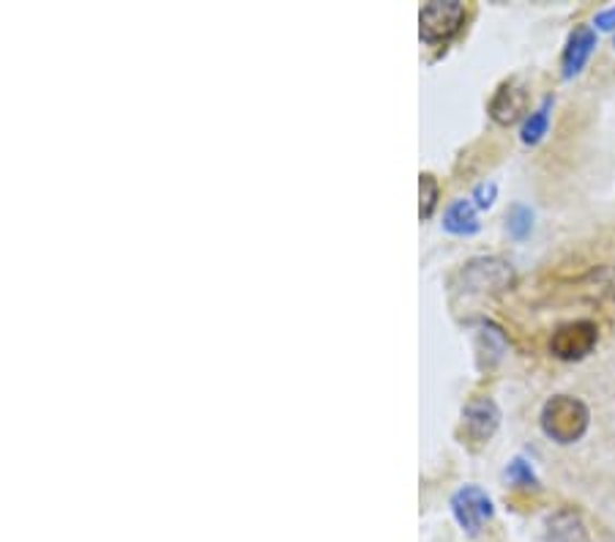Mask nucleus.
Here are the masks:
<instances>
[{"label":"nucleus","instance_id":"nucleus-9","mask_svg":"<svg viewBox=\"0 0 615 542\" xmlns=\"http://www.w3.org/2000/svg\"><path fill=\"white\" fill-rule=\"evenodd\" d=\"M547 542H591L580 512L575 509H558L547 520Z\"/></svg>","mask_w":615,"mask_h":542},{"label":"nucleus","instance_id":"nucleus-7","mask_svg":"<svg viewBox=\"0 0 615 542\" xmlns=\"http://www.w3.org/2000/svg\"><path fill=\"white\" fill-rule=\"evenodd\" d=\"M528 105H531V94H528L525 85L520 80H506L489 99V118L498 127H511L525 116Z\"/></svg>","mask_w":615,"mask_h":542},{"label":"nucleus","instance_id":"nucleus-11","mask_svg":"<svg viewBox=\"0 0 615 542\" xmlns=\"http://www.w3.org/2000/svg\"><path fill=\"white\" fill-rule=\"evenodd\" d=\"M476 203L471 200H454L443 214V231L454 233V236H473L478 231Z\"/></svg>","mask_w":615,"mask_h":542},{"label":"nucleus","instance_id":"nucleus-4","mask_svg":"<svg viewBox=\"0 0 615 542\" xmlns=\"http://www.w3.org/2000/svg\"><path fill=\"white\" fill-rule=\"evenodd\" d=\"M599 343V327L588 318L580 321L560 323L549 338V354L560 362H580L596 349Z\"/></svg>","mask_w":615,"mask_h":542},{"label":"nucleus","instance_id":"nucleus-2","mask_svg":"<svg viewBox=\"0 0 615 542\" xmlns=\"http://www.w3.org/2000/svg\"><path fill=\"white\" fill-rule=\"evenodd\" d=\"M539 425L542 433L549 441L560 444V447H569V444L580 441L588 433L591 425V411L582 403L580 398H571V394H555L547 403L542 405V414H539Z\"/></svg>","mask_w":615,"mask_h":542},{"label":"nucleus","instance_id":"nucleus-15","mask_svg":"<svg viewBox=\"0 0 615 542\" xmlns=\"http://www.w3.org/2000/svg\"><path fill=\"white\" fill-rule=\"evenodd\" d=\"M506 480H509L515 487H522V491H539L536 474H533L531 463H525L522 458H515L509 466H506Z\"/></svg>","mask_w":615,"mask_h":542},{"label":"nucleus","instance_id":"nucleus-8","mask_svg":"<svg viewBox=\"0 0 615 542\" xmlns=\"http://www.w3.org/2000/svg\"><path fill=\"white\" fill-rule=\"evenodd\" d=\"M593 50H596V31L591 25H580V28L571 31L569 39H566L564 56H560V72H564V78H577L586 69Z\"/></svg>","mask_w":615,"mask_h":542},{"label":"nucleus","instance_id":"nucleus-1","mask_svg":"<svg viewBox=\"0 0 615 542\" xmlns=\"http://www.w3.org/2000/svg\"><path fill=\"white\" fill-rule=\"evenodd\" d=\"M515 280L517 274L509 260L489 255V258L468 260L454 278H451L449 288L451 296H468V299L478 296V299H484V296L506 294V291L515 285Z\"/></svg>","mask_w":615,"mask_h":542},{"label":"nucleus","instance_id":"nucleus-17","mask_svg":"<svg viewBox=\"0 0 615 542\" xmlns=\"http://www.w3.org/2000/svg\"><path fill=\"white\" fill-rule=\"evenodd\" d=\"M593 25H596L599 31H613L615 28V9H604V12H599L596 20H593Z\"/></svg>","mask_w":615,"mask_h":542},{"label":"nucleus","instance_id":"nucleus-6","mask_svg":"<svg viewBox=\"0 0 615 542\" xmlns=\"http://www.w3.org/2000/svg\"><path fill=\"white\" fill-rule=\"evenodd\" d=\"M451 512L468 534H478V529L493 518V502L482 487L465 485L451 496Z\"/></svg>","mask_w":615,"mask_h":542},{"label":"nucleus","instance_id":"nucleus-16","mask_svg":"<svg viewBox=\"0 0 615 542\" xmlns=\"http://www.w3.org/2000/svg\"><path fill=\"white\" fill-rule=\"evenodd\" d=\"M495 195H498V184L495 181H484L473 189V198L476 200V209H489L495 203Z\"/></svg>","mask_w":615,"mask_h":542},{"label":"nucleus","instance_id":"nucleus-13","mask_svg":"<svg viewBox=\"0 0 615 542\" xmlns=\"http://www.w3.org/2000/svg\"><path fill=\"white\" fill-rule=\"evenodd\" d=\"M506 231L517 241H525L533 231V211L525 203H515L506 211Z\"/></svg>","mask_w":615,"mask_h":542},{"label":"nucleus","instance_id":"nucleus-14","mask_svg":"<svg viewBox=\"0 0 615 542\" xmlns=\"http://www.w3.org/2000/svg\"><path fill=\"white\" fill-rule=\"evenodd\" d=\"M438 200H440V184L433 173H422L418 176V214L422 220H429L433 211L438 209Z\"/></svg>","mask_w":615,"mask_h":542},{"label":"nucleus","instance_id":"nucleus-3","mask_svg":"<svg viewBox=\"0 0 615 542\" xmlns=\"http://www.w3.org/2000/svg\"><path fill=\"white\" fill-rule=\"evenodd\" d=\"M465 7L460 0H433L418 12V36L427 45H446L465 25Z\"/></svg>","mask_w":615,"mask_h":542},{"label":"nucleus","instance_id":"nucleus-12","mask_svg":"<svg viewBox=\"0 0 615 542\" xmlns=\"http://www.w3.org/2000/svg\"><path fill=\"white\" fill-rule=\"evenodd\" d=\"M549 110H553V96H547V99H544L533 113H528L525 123H522V129H520L522 143L525 145L542 143L544 134H547V129H549Z\"/></svg>","mask_w":615,"mask_h":542},{"label":"nucleus","instance_id":"nucleus-5","mask_svg":"<svg viewBox=\"0 0 615 542\" xmlns=\"http://www.w3.org/2000/svg\"><path fill=\"white\" fill-rule=\"evenodd\" d=\"M500 425V409L495 405V400L489 398H476L462 409V425L460 436L465 438L462 444H471L473 449L484 447L489 438L495 436Z\"/></svg>","mask_w":615,"mask_h":542},{"label":"nucleus","instance_id":"nucleus-10","mask_svg":"<svg viewBox=\"0 0 615 542\" xmlns=\"http://www.w3.org/2000/svg\"><path fill=\"white\" fill-rule=\"evenodd\" d=\"M506 354V334L504 329L495 327V323L484 321L482 327L476 329V356L478 365L482 367H493L498 365L500 356Z\"/></svg>","mask_w":615,"mask_h":542}]
</instances>
